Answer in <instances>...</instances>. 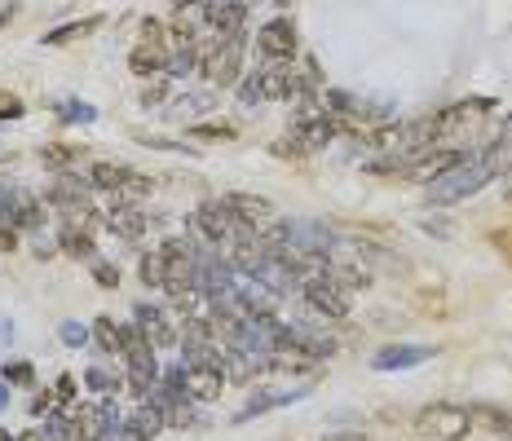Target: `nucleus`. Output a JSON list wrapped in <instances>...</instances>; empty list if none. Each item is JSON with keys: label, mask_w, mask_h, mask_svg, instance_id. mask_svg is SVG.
<instances>
[{"label": "nucleus", "mask_w": 512, "mask_h": 441, "mask_svg": "<svg viewBox=\"0 0 512 441\" xmlns=\"http://www.w3.org/2000/svg\"><path fill=\"white\" fill-rule=\"evenodd\" d=\"M490 168L482 164V155L477 150H468L464 164H455L446 177H437L433 186H424V208L442 212V208H455V203H468L473 195H482V190L490 186Z\"/></svg>", "instance_id": "obj_1"}, {"label": "nucleus", "mask_w": 512, "mask_h": 441, "mask_svg": "<svg viewBox=\"0 0 512 441\" xmlns=\"http://www.w3.org/2000/svg\"><path fill=\"white\" fill-rule=\"evenodd\" d=\"M40 199L49 203V212L62 221H89V212L98 208V195H93L89 177H84L80 168H67V172H49L45 190H40Z\"/></svg>", "instance_id": "obj_2"}, {"label": "nucleus", "mask_w": 512, "mask_h": 441, "mask_svg": "<svg viewBox=\"0 0 512 441\" xmlns=\"http://www.w3.org/2000/svg\"><path fill=\"white\" fill-rule=\"evenodd\" d=\"M411 428L424 441H468L473 433V415L460 402H429L411 415Z\"/></svg>", "instance_id": "obj_3"}, {"label": "nucleus", "mask_w": 512, "mask_h": 441, "mask_svg": "<svg viewBox=\"0 0 512 441\" xmlns=\"http://www.w3.org/2000/svg\"><path fill=\"white\" fill-rule=\"evenodd\" d=\"M301 305L314 309L327 327H345V322L354 318V296H349L345 287H336L327 274H309L305 278L301 283Z\"/></svg>", "instance_id": "obj_4"}, {"label": "nucleus", "mask_w": 512, "mask_h": 441, "mask_svg": "<svg viewBox=\"0 0 512 441\" xmlns=\"http://www.w3.org/2000/svg\"><path fill=\"white\" fill-rule=\"evenodd\" d=\"M230 221H234V212L226 208V199L208 195V199L195 203V212H186V234L195 243H204V247H226Z\"/></svg>", "instance_id": "obj_5"}, {"label": "nucleus", "mask_w": 512, "mask_h": 441, "mask_svg": "<svg viewBox=\"0 0 512 441\" xmlns=\"http://www.w3.org/2000/svg\"><path fill=\"white\" fill-rule=\"evenodd\" d=\"M71 415L80 419L89 441H120V428H124L120 397H84V402L71 406Z\"/></svg>", "instance_id": "obj_6"}, {"label": "nucleus", "mask_w": 512, "mask_h": 441, "mask_svg": "<svg viewBox=\"0 0 512 441\" xmlns=\"http://www.w3.org/2000/svg\"><path fill=\"white\" fill-rule=\"evenodd\" d=\"M261 62H296L301 58V31H296L292 14H274L270 23H261V31L252 36Z\"/></svg>", "instance_id": "obj_7"}, {"label": "nucleus", "mask_w": 512, "mask_h": 441, "mask_svg": "<svg viewBox=\"0 0 512 441\" xmlns=\"http://www.w3.org/2000/svg\"><path fill=\"white\" fill-rule=\"evenodd\" d=\"M133 322L146 331V340L155 344L159 353H177L181 344V327H177V314L168 309V300H137L133 305Z\"/></svg>", "instance_id": "obj_8"}, {"label": "nucleus", "mask_w": 512, "mask_h": 441, "mask_svg": "<svg viewBox=\"0 0 512 441\" xmlns=\"http://www.w3.org/2000/svg\"><path fill=\"white\" fill-rule=\"evenodd\" d=\"M102 212H106L102 230H106V234H115L120 243H128V247H137V252H142V243L151 239L146 203H102Z\"/></svg>", "instance_id": "obj_9"}, {"label": "nucleus", "mask_w": 512, "mask_h": 441, "mask_svg": "<svg viewBox=\"0 0 512 441\" xmlns=\"http://www.w3.org/2000/svg\"><path fill=\"white\" fill-rule=\"evenodd\" d=\"M433 358H437V349H433V344L389 340V344H380V349L371 353V358H367V367H371V371H380V375H393V371L424 367V362H433Z\"/></svg>", "instance_id": "obj_10"}, {"label": "nucleus", "mask_w": 512, "mask_h": 441, "mask_svg": "<svg viewBox=\"0 0 512 441\" xmlns=\"http://www.w3.org/2000/svg\"><path fill=\"white\" fill-rule=\"evenodd\" d=\"M309 393H314V384H296V389H252V393H248V402H243L239 411L230 415V428H243V424H252V419L279 411V406L301 402V397H309Z\"/></svg>", "instance_id": "obj_11"}, {"label": "nucleus", "mask_w": 512, "mask_h": 441, "mask_svg": "<svg viewBox=\"0 0 512 441\" xmlns=\"http://www.w3.org/2000/svg\"><path fill=\"white\" fill-rule=\"evenodd\" d=\"M287 133H296L309 150H327L332 142L345 137V124L327 111H314V115H292V120H287Z\"/></svg>", "instance_id": "obj_12"}, {"label": "nucleus", "mask_w": 512, "mask_h": 441, "mask_svg": "<svg viewBox=\"0 0 512 441\" xmlns=\"http://www.w3.org/2000/svg\"><path fill=\"white\" fill-rule=\"evenodd\" d=\"M49 203L36 195V190H23L18 186V195H14V208H9V225H14L23 239H36V234H45V225H49Z\"/></svg>", "instance_id": "obj_13"}, {"label": "nucleus", "mask_w": 512, "mask_h": 441, "mask_svg": "<svg viewBox=\"0 0 512 441\" xmlns=\"http://www.w3.org/2000/svg\"><path fill=\"white\" fill-rule=\"evenodd\" d=\"M84 393L89 397H120L128 389V375H124V362L120 358H93L80 375Z\"/></svg>", "instance_id": "obj_14"}, {"label": "nucleus", "mask_w": 512, "mask_h": 441, "mask_svg": "<svg viewBox=\"0 0 512 441\" xmlns=\"http://www.w3.org/2000/svg\"><path fill=\"white\" fill-rule=\"evenodd\" d=\"M53 239H58V252L67 256V261H76V265H89L93 256H102L98 252V230H89L84 221H62Z\"/></svg>", "instance_id": "obj_15"}, {"label": "nucleus", "mask_w": 512, "mask_h": 441, "mask_svg": "<svg viewBox=\"0 0 512 441\" xmlns=\"http://www.w3.org/2000/svg\"><path fill=\"white\" fill-rule=\"evenodd\" d=\"M327 278H332L336 287H345L349 296H362V292H371V287H376V270H371L367 261H358V256H349V252H336Z\"/></svg>", "instance_id": "obj_16"}, {"label": "nucleus", "mask_w": 512, "mask_h": 441, "mask_svg": "<svg viewBox=\"0 0 512 441\" xmlns=\"http://www.w3.org/2000/svg\"><path fill=\"white\" fill-rule=\"evenodd\" d=\"M256 80H261V98L265 102H292L296 93V62H261L252 67Z\"/></svg>", "instance_id": "obj_17"}, {"label": "nucleus", "mask_w": 512, "mask_h": 441, "mask_svg": "<svg viewBox=\"0 0 512 441\" xmlns=\"http://www.w3.org/2000/svg\"><path fill=\"white\" fill-rule=\"evenodd\" d=\"M230 296L239 300V309H243V314H248V318H274V314H279V309H283V300L274 296L265 283H256V278H239Z\"/></svg>", "instance_id": "obj_18"}, {"label": "nucleus", "mask_w": 512, "mask_h": 441, "mask_svg": "<svg viewBox=\"0 0 512 441\" xmlns=\"http://www.w3.org/2000/svg\"><path fill=\"white\" fill-rule=\"evenodd\" d=\"M226 389H230V380H226V371L221 367H186V393L195 397L199 406L221 402V393Z\"/></svg>", "instance_id": "obj_19"}, {"label": "nucleus", "mask_w": 512, "mask_h": 441, "mask_svg": "<svg viewBox=\"0 0 512 441\" xmlns=\"http://www.w3.org/2000/svg\"><path fill=\"white\" fill-rule=\"evenodd\" d=\"M164 415L155 411L151 402H137L133 411H124V428H120V441H155L164 433Z\"/></svg>", "instance_id": "obj_20"}, {"label": "nucleus", "mask_w": 512, "mask_h": 441, "mask_svg": "<svg viewBox=\"0 0 512 441\" xmlns=\"http://www.w3.org/2000/svg\"><path fill=\"white\" fill-rule=\"evenodd\" d=\"M168 45H146V40H137L133 49H128V71L137 75V80H155V75H168Z\"/></svg>", "instance_id": "obj_21"}, {"label": "nucleus", "mask_w": 512, "mask_h": 441, "mask_svg": "<svg viewBox=\"0 0 512 441\" xmlns=\"http://www.w3.org/2000/svg\"><path fill=\"white\" fill-rule=\"evenodd\" d=\"M226 208L234 212V217L239 221H252V225H265L270 217H279V212H274V203L265 199V195H252V190H226Z\"/></svg>", "instance_id": "obj_22"}, {"label": "nucleus", "mask_w": 512, "mask_h": 441, "mask_svg": "<svg viewBox=\"0 0 512 441\" xmlns=\"http://www.w3.org/2000/svg\"><path fill=\"white\" fill-rule=\"evenodd\" d=\"M468 415H473V428L482 433L508 441L512 437V411L508 406H495V402H468Z\"/></svg>", "instance_id": "obj_23"}, {"label": "nucleus", "mask_w": 512, "mask_h": 441, "mask_svg": "<svg viewBox=\"0 0 512 441\" xmlns=\"http://www.w3.org/2000/svg\"><path fill=\"white\" fill-rule=\"evenodd\" d=\"M128 168H133V164H115V159H93V164L84 168V177H89L93 195H98V199H106V195H115V190L124 186Z\"/></svg>", "instance_id": "obj_24"}, {"label": "nucleus", "mask_w": 512, "mask_h": 441, "mask_svg": "<svg viewBox=\"0 0 512 441\" xmlns=\"http://www.w3.org/2000/svg\"><path fill=\"white\" fill-rule=\"evenodd\" d=\"M106 27V14H89V18H80V23H62V27H53L40 36V45H49V49H62V45H76V40L84 36H93V31H102Z\"/></svg>", "instance_id": "obj_25"}, {"label": "nucleus", "mask_w": 512, "mask_h": 441, "mask_svg": "<svg viewBox=\"0 0 512 441\" xmlns=\"http://www.w3.org/2000/svg\"><path fill=\"white\" fill-rule=\"evenodd\" d=\"M93 340H89V353L93 358H120V322H115V314H98L89 322Z\"/></svg>", "instance_id": "obj_26"}, {"label": "nucleus", "mask_w": 512, "mask_h": 441, "mask_svg": "<svg viewBox=\"0 0 512 441\" xmlns=\"http://www.w3.org/2000/svg\"><path fill=\"white\" fill-rule=\"evenodd\" d=\"M159 190V177L155 172H142V168H128L124 186L115 195H106V203H146Z\"/></svg>", "instance_id": "obj_27"}, {"label": "nucleus", "mask_w": 512, "mask_h": 441, "mask_svg": "<svg viewBox=\"0 0 512 441\" xmlns=\"http://www.w3.org/2000/svg\"><path fill=\"white\" fill-rule=\"evenodd\" d=\"M36 155H40V164H45V172H67L84 159V142L80 146L76 142H45Z\"/></svg>", "instance_id": "obj_28"}, {"label": "nucleus", "mask_w": 512, "mask_h": 441, "mask_svg": "<svg viewBox=\"0 0 512 441\" xmlns=\"http://www.w3.org/2000/svg\"><path fill=\"white\" fill-rule=\"evenodd\" d=\"M168 106H173V115H181V120H186V115H208L212 106H217V89H212V84L208 89H177Z\"/></svg>", "instance_id": "obj_29"}, {"label": "nucleus", "mask_w": 512, "mask_h": 441, "mask_svg": "<svg viewBox=\"0 0 512 441\" xmlns=\"http://www.w3.org/2000/svg\"><path fill=\"white\" fill-rule=\"evenodd\" d=\"M53 120L62 128H89V124H98V106L84 102V98H62L53 106Z\"/></svg>", "instance_id": "obj_30"}, {"label": "nucleus", "mask_w": 512, "mask_h": 441, "mask_svg": "<svg viewBox=\"0 0 512 441\" xmlns=\"http://www.w3.org/2000/svg\"><path fill=\"white\" fill-rule=\"evenodd\" d=\"M137 283L151 296L164 292V256H159V247H142L137 252Z\"/></svg>", "instance_id": "obj_31"}, {"label": "nucleus", "mask_w": 512, "mask_h": 441, "mask_svg": "<svg viewBox=\"0 0 512 441\" xmlns=\"http://www.w3.org/2000/svg\"><path fill=\"white\" fill-rule=\"evenodd\" d=\"M239 137V124H230V120H199V124H190L186 128V142H234Z\"/></svg>", "instance_id": "obj_32"}, {"label": "nucleus", "mask_w": 512, "mask_h": 441, "mask_svg": "<svg viewBox=\"0 0 512 441\" xmlns=\"http://www.w3.org/2000/svg\"><path fill=\"white\" fill-rule=\"evenodd\" d=\"M0 380H5L9 389H27L31 393L40 384V375H36V362L31 358H9L5 367H0Z\"/></svg>", "instance_id": "obj_33"}, {"label": "nucleus", "mask_w": 512, "mask_h": 441, "mask_svg": "<svg viewBox=\"0 0 512 441\" xmlns=\"http://www.w3.org/2000/svg\"><path fill=\"white\" fill-rule=\"evenodd\" d=\"M173 80L168 75H155V80H142V93H137V106L142 111H159V106H168L173 102Z\"/></svg>", "instance_id": "obj_34"}, {"label": "nucleus", "mask_w": 512, "mask_h": 441, "mask_svg": "<svg viewBox=\"0 0 512 441\" xmlns=\"http://www.w3.org/2000/svg\"><path fill=\"white\" fill-rule=\"evenodd\" d=\"M199 75V49L195 45H177L168 53V80H190Z\"/></svg>", "instance_id": "obj_35"}, {"label": "nucleus", "mask_w": 512, "mask_h": 441, "mask_svg": "<svg viewBox=\"0 0 512 441\" xmlns=\"http://www.w3.org/2000/svg\"><path fill=\"white\" fill-rule=\"evenodd\" d=\"M80 393H84V384L76 371H62L58 380H53V406H58V411H71V406L80 402Z\"/></svg>", "instance_id": "obj_36"}, {"label": "nucleus", "mask_w": 512, "mask_h": 441, "mask_svg": "<svg viewBox=\"0 0 512 441\" xmlns=\"http://www.w3.org/2000/svg\"><path fill=\"white\" fill-rule=\"evenodd\" d=\"M270 155H274V159H283V164H305V159L314 155V150H309L296 133H283L279 142H270Z\"/></svg>", "instance_id": "obj_37"}, {"label": "nucleus", "mask_w": 512, "mask_h": 441, "mask_svg": "<svg viewBox=\"0 0 512 441\" xmlns=\"http://www.w3.org/2000/svg\"><path fill=\"white\" fill-rule=\"evenodd\" d=\"M89 278L102 287V292H115L124 274H120V265H115V261H106V256H93V261H89Z\"/></svg>", "instance_id": "obj_38"}, {"label": "nucleus", "mask_w": 512, "mask_h": 441, "mask_svg": "<svg viewBox=\"0 0 512 441\" xmlns=\"http://www.w3.org/2000/svg\"><path fill=\"white\" fill-rule=\"evenodd\" d=\"M58 340L67 344L71 353H80V349H89V340H93V331L84 327L80 318H67V322H58Z\"/></svg>", "instance_id": "obj_39"}, {"label": "nucleus", "mask_w": 512, "mask_h": 441, "mask_svg": "<svg viewBox=\"0 0 512 441\" xmlns=\"http://www.w3.org/2000/svg\"><path fill=\"white\" fill-rule=\"evenodd\" d=\"M234 98H239L243 111H256V106H265V98H261V80H256V71H243V80L234 84Z\"/></svg>", "instance_id": "obj_40"}, {"label": "nucleus", "mask_w": 512, "mask_h": 441, "mask_svg": "<svg viewBox=\"0 0 512 441\" xmlns=\"http://www.w3.org/2000/svg\"><path fill=\"white\" fill-rule=\"evenodd\" d=\"M49 411H53V384H36V389H31V397H27V415L40 424V419H45Z\"/></svg>", "instance_id": "obj_41"}, {"label": "nucleus", "mask_w": 512, "mask_h": 441, "mask_svg": "<svg viewBox=\"0 0 512 441\" xmlns=\"http://www.w3.org/2000/svg\"><path fill=\"white\" fill-rule=\"evenodd\" d=\"M142 40H146V45H168V49H173V36H168L164 18H142Z\"/></svg>", "instance_id": "obj_42"}, {"label": "nucleus", "mask_w": 512, "mask_h": 441, "mask_svg": "<svg viewBox=\"0 0 512 441\" xmlns=\"http://www.w3.org/2000/svg\"><path fill=\"white\" fill-rule=\"evenodd\" d=\"M137 142H142L146 150H173V155H195V146H186V142H168V137H151V133H137Z\"/></svg>", "instance_id": "obj_43"}, {"label": "nucleus", "mask_w": 512, "mask_h": 441, "mask_svg": "<svg viewBox=\"0 0 512 441\" xmlns=\"http://www.w3.org/2000/svg\"><path fill=\"white\" fill-rule=\"evenodd\" d=\"M23 115H27V102L18 98V93L0 89V124H5V120H23Z\"/></svg>", "instance_id": "obj_44"}, {"label": "nucleus", "mask_w": 512, "mask_h": 441, "mask_svg": "<svg viewBox=\"0 0 512 441\" xmlns=\"http://www.w3.org/2000/svg\"><path fill=\"white\" fill-rule=\"evenodd\" d=\"M14 195H18V186L9 177H0V225H9V208H14Z\"/></svg>", "instance_id": "obj_45"}, {"label": "nucleus", "mask_w": 512, "mask_h": 441, "mask_svg": "<svg viewBox=\"0 0 512 441\" xmlns=\"http://www.w3.org/2000/svg\"><path fill=\"white\" fill-rule=\"evenodd\" d=\"M18 247H23V234L14 225H0V256H14Z\"/></svg>", "instance_id": "obj_46"}, {"label": "nucleus", "mask_w": 512, "mask_h": 441, "mask_svg": "<svg viewBox=\"0 0 512 441\" xmlns=\"http://www.w3.org/2000/svg\"><path fill=\"white\" fill-rule=\"evenodd\" d=\"M31 256H36V261H53V256H62L58 252V239H45V234H36V243H31Z\"/></svg>", "instance_id": "obj_47"}, {"label": "nucleus", "mask_w": 512, "mask_h": 441, "mask_svg": "<svg viewBox=\"0 0 512 441\" xmlns=\"http://www.w3.org/2000/svg\"><path fill=\"white\" fill-rule=\"evenodd\" d=\"M420 230H424V234H433V239H451V221H442V217H424V221H420Z\"/></svg>", "instance_id": "obj_48"}, {"label": "nucleus", "mask_w": 512, "mask_h": 441, "mask_svg": "<svg viewBox=\"0 0 512 441\" xmlns=\"http://www.w3.org/2000/svg\"><path fill=\"white\" fill-rule=\"evenodd\" d=\"M323 441H371L362 428H332V433H323Z\"/></svg>", "instance_id": "obj_49"}, {"label": "nucleus", "mask_w": 512, "mask_h": 441, "mask_svg": "<svg viewBox=\"0 0 512 441\" xmlns=\"http://www.w3.org/2000/svg\"><path fill=\"white\" fill-rule=\"evenodd\" d=\"M146 221H151V230H168V212L164 208H146Z\"/></svg>", "instance_id": "obj_50"}, {"label": "nucleus", "mask_w": 512, "mask_h": 441, "mask_svg": "<svg viewBox=\"0 0 512 441\" xmlns=\"http://www.w3.org/2000/svg\"><path fill=\"white\" fill-rule=\"evenodd\" d=\"M9 406H14V389L0 380V415H9Z\"/></svg>", "instance_id": "obj_51"}, {"label": "nucleus", "mask_w": 512, "mask_h": 441, "mask_svg": "<svg viewBox=\"0 0 512 441\" xmlns=\"http://www.w3.org/2000/svg\"><path fill=\"white\" fill-rule=\"evenodd\" d=\"M18 441H49V437H45V428H40V424H31V428L18 433Z\"/></svg>", "instance_id": "obj_52"}, {"label": "nucleus", "mask_w": 512, "mask_h": 441, "mask_svg": "<svg viewBox=\"0 0 512 441\" xmlns=\"http://www.w3.org/2000/svg\"><path fill=\"white\" fill-rule=\"evenodd\" d=\"M380 419H389V424H393V419H398V424H402V419H407V415H402V411H393V406H380V411H376Z\"/></svg>", "instance_id": "obj_53"}, {"label": "nucleus", "mask_w": 512, "mask_h": 441, "mask_svg": "<svg viewBox=\"0 0 512 441\" xmlns=\"http://www.w3.org/2000/svg\"><path fill=\"white\" fill-rule=\"evenodd\" d=\"M14 14H18V5H5V9H0V27L14 23Z\"/></svg>", "instance_id": "obj_54"}, {"label": "nucleus", "mask_w": 512, "mask_h": 441, "mask_svg": "<svg viewBox=\"0 0 512 441\" xmlns=\"http://www.w3.org/2000/svg\"><path fill=\"white\" fill-rule=\"evenodd\" d=\"M168 5H173V9H199L204 0H168Z\"/></svg>", "instance_id": "obj_55"}, {"label": "nucleus", "mask_w": 512, "mask_h": 441, "mask_svg": "<svg viewBox=\"0 0 512 441\" xmlns=\"http://www.w3.org/2000/svg\"><path fill=\"white\" fill-rule=\"evenodd\" d=\"M0 441H18V433H9V428L0 424Z\"/></svg>", "instance_id": "obj_56"}, {"label": "nucleus", "mask_w": 512, "mask_h": 441, "mask_svg": "<svg viewBox=\"0 0 512 441\" xmlns=\"http://www.w3.org/2000/svg\"><path fill=\"white\" fill-rule=\"evenodd\" d=\"M212 5H248V0H212Z\"/></svg>", "instance_id": "obj_57"}, {"label": "nucleus", "mask_w": 512, "mask_h": 441, "mask_svg": "<svg viewBox=\"0 0 512 441\" xmlns=\"http://www.w3.org/2000/svg\"><path fill=\"white\" fill-rule=\"evenodd\" d=\"M274 5H279V9H287V5H292V0H274Z\"/></svg>", "instance_id": "obj_58"}, {"label": "nucleus", "mask_w": 512, "mask_h": 441, "mask_svg": "<svg viewBox=\"0 0 512 441\" xmlns=\"http://www.w3.org/2000/svg\"><path fill=\"white\" fill-rule=\"evenodd\" d=\"M504 203H512V186H508V190H504Z\"/></svg>", "instance_id": "obj_59"}]
</instances>
